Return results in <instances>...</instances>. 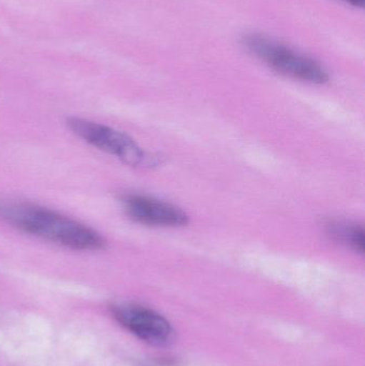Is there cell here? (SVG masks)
<instances>
[{"mask_svg":"<svg viewBox=\"0 0 365 366\" xmlns=\"http://www.w3.org/2000/svg\"><path fill=\"white\" fill-rule=\"evenodd\" d=\"M0 219L21 232L69 249L96 251L105 245V239L85 224L29 202L0 200Z\"/></svg>","mask_w":365,"mask_h":366,"instance_id":"6da1fadb","label":"cell"},{"mask_svg":"<svg viewBox=\"0 0 365 366\" xmlns=\"http://www.w3.org/2000/svg\"><path fill=\"white\" fill-rule=\"evenodd\" d=\"M241 43L255 57L280 74L315 85L329 81V74L321 64L278 41L250 34L242 38Z\"/></svg>","mask_w":365,"mask_h":366,"instance_id":"7a4b0ae2","label":"cell"},{"mask_svg":"<svg viewBox=\"0 0 365 366\" xmlns=\"http://www.w3.org/2000/svg\"><path fill=\"white\" fill-rule=\"evenodd\" d=\"M68 126L86 143L116 157L130 167H151L156 163V158L139 147L132 137L111 127L81 118H70Z\"/></svg>","mask_w":365,"mask_h":366,"instance_id":"3957f363","label":"cell"},{"mask_svg":"<svg viewBox=\"0 0 365 366\" xmlns=\"http://www.w3.org/2000/svg\"><path fill=\"white\" fill-rule=\"evenodd\" d=\"M113 314L124 328L150 345H169L174 340V329L169 320L148 307L122 303L113 307Z\"/></svg>","mask_w":365,"mask_h":366,"instance_id":"277c9868","label":"cell"},{"mask_svg":"<svg viewBox=\"0 0 365 366\" xmlns=\"http://www.w3.org/2000/svg\"><path fill=\"white\" fill-rule=\"evenodd\" d=\"M124 208L133 221L143 225L180 227L189 223L188 214L181 209L147 196H128Z\"/></svg>","mask_w":365,"mask_h":366,"instance_id":"5b68a950","label":"cell"},{"mask_svg":"<svg viewBox=\"0 0 365 366\" xmlns=\"http://www.w3.org/2000/svg\"><path fill=\"white\" fill-rule=\"evenodd\" d=\"M327 229L328 234L334 240L346 244L358 253H364V229L362 226L343 223V222H332L328 224Z\"/></svg>","mask_w":365,"mask_h":366,"instance_id":"8992f818","label":"cell"},{"mask_svg":"<svg viewBox=\"0 0 365 366\" xmlns=\"http://www.w3.org/2000/svg\"><path fill=\"white\" fill-rule=\"evenodd\" d=\"M355 8H364L365 0H342Z\"/></svg>","mask_w":365,"mask_h":366,"instance_id":"52a82bcc","label":"cell"}]
</instances>
